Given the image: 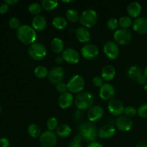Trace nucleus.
I'll use <instances>...</instances> for the list:
<instances>
[{"label":"nucleus","instance_id":"nucleus-47","mask_svg":"<svg viewBox=\"0 0 147 147\" xmlns=\"http://www.w3.org/2000/svg\"><path fill=\"white\" fill-rule=\"evenodd\" d=\"M82 139H82L81 136H80L79 134H78L76 135V136L74 137V139H73V142H75V143L76 144H80V142H81Z\"/></svg>","mask_w":147,"mask_h":147},{"label":"nucleus","instance_id":"nucleus-23","mask_svg":"<svg viewBox=\"0 0 147 147\" xmlns=\"http://www.w3.org/2000/svg\"><path fill=\"white\" fill-rule=\"evenodd\" d=\"M142 9V6L137 1H133L130 3L127 7L128 14L131 17H134V18L139 17V14H141Z\"/></svg>","mask_w":147,"mask_h":147},{"label":"nucleus","instance_id":"nucleus-30","mask_svg":"<svg viewBox=\"0 0 147 147\" xmlns=\"http://www.w3.org/2000/svg\"><path fill=\"white\" fill-rule=\"evenodd\" d=\"M34 75L36 76V77H37L38 78H45L47 77L49 74V72L47 70V69L44 66H37L35 67L34 70Z\"/></svg>","mask_w":147,"mask_h":147},{"label":"nucleus","instance_id":"nucleus-21","mask_svg":"<svg viewBox=\"0 0 147 147\" xmlns=\"http://www.w3.org/2000/svg\"><path fill=\"white\" fill-rule=\"evenodd\" d=\"M32 26L34 30H37V31L44 30L47 26V21H46L45 17L40 14L34 16L32 20Z\"/></svg>","mask_w":147,"mask_h":147},{"label":"nucleus","instance_id":"nucleus-7","mask_svg":"<svg viewBox=\"0 0 147 147\" xmlns=\"http://www.w3.org/2000/svg\"><path fill=\"white\" fill-rule=\"evenodd\" d=\"M132 33L128 29H119L113 34L115 42L120 45H126L132 40Z\"/></svg>","mask_w":147,"mask_h":147},{"label":"nucleus","instance_id":"nucleus-50","mask_svg":"<svg viewBox=\"0 0 147 147\" xmlns=\"http://www.w3.org/2000/svg\"><path fill=\"white\" fill-rule=\"evenodd\" d=\"M136 147H147V144L145 143H139L136 145Z\"/></svg>","mask_w":147,"mask_h":147},{"label":"nucleus","instance_id":"nucleus-42","mask_svg":"<svg viewBox=\"0 0 147 147\" xmlns=\"http://www.w3.org/2000/svg\"><path fill=\"white\" fill-rule=\"evenodd\" d=\"M9 10V5L7 4L6 3H4V4H1L0 5V13L1 14H5Z\"/></svg>","mask_w":147,"mask_h":147},{"label":"nucleus","instance_id":"nucleus-3","mask_svg":"<svg viewBox=\"0 0 147 147\" xmlns=\"http://www.w3.org/2000/svg\"><path fill=\"white\" fill-rule=\"evenodd\" d=\"M94 103V96L89 92L78 93L75 98V105L78 110L90 109Z\"/></svg>","mask_w":147,"mask_h":147},{"label":"nucleus","instance_id":"nucleus-28","mask_svg":"<svg viewBox=\"0 0 147 147\" xmlns=\"http://www.w3.org/2000/svg\"><path fill=\"white\" fill-rule=\"evenodd\" d=\"M42 9L46 11H53L58 6V1L51 0H42L41 1Z\"/></svg>","mask_w":147,"mask_h":147},{"label":"nucleus","instance_id":"nucleus-54","mask_svg":"<svg viewBox=\"0 0 147 147\" xmlns=\"http://www.w3.org/2000/svg\"><path fill=\"white\" fill-rule=\"evenodd\" d=\"M0 113H1V107H0Z\"/></svg>","mask_w":147,"mask_h":147},{"label":"nucleus","instance_id":"nucleus-44","mask_svg":"<svg viewBox=\"0 0 147 147\" xmlns=\"http://www.w3.org/2000/svg\"><path fill=\"white\" fill-rule=\"evenodd\" d=\"M82 117V112L80 110L78 109L77 111H76L74 113V119L76 120H79V119H81Z\"/></svg>","mask_w":147,"mask_h":147},{"label":"nucleus","instance_id":"nucleus-14","mask_svg":"<svg viewBox=\"0 0 147 147\" xmlns=\"http://www.w3.org/2000/svg\"><path fill=\"white\" fill-rule=\"evenodd\" d=\"M108 110L111 115L118 116L123 113L124 106L122 102L118 99H112L108 104Z\"/></svg>","mask_w":147,"mask_h":147},{"label":"nucleus","instance_id":"nucleus-10","mask_svg":"<svg viewBox=\"0 0 147 147\" xmlns=\"http://www.w3.org/2000/svg\"><path fill=\"white\" fill-rule=\"evenodd\" d=\"M81 55L86 60H93L96 58L99 53L97 46L93 44H87L81 48Z\"/></svg>","mask_w":147,"mask_h":147},{"label":"nucleus","instance_id":"nucleus-19","mask_svg":"<svg viewBox=\"0 0 147 147\" xmlns=\"http://www.w3.org/2000/svg\"><path fill=\"white\" fill-rule=\"evenodd\" d=\"M116 133V129L111 124H106L102 126L98 131V135L100 138L104 139H111L114 136Z\"/></svg>","mask_w":147,"mask_h":147},{"label":"nucleus","instance_id":"nucleus-9","mask_svg":"<svg viewBox=\"0 0 147 147\" xmlns=\"http://www.w3.org/2000/svg\"><path fill=\"white\" fill-rule=\"evenodd\" d=\"M103 52L106 57L111 60H115L117 58L120 53L119 45L115 42L109 41L106 42L103 46Z\"/></svg>","mask_w":147,"mask_h":147},{"label":"nucleus","instance_id":"nucleus-15","mask_svg":"<svg viewBox=\"0 0 147 147\" xmlns=\"http://www.w3.org/2000/svg\"><path fill=\"white\" fill-rule=\"evenodd\" d=\"M115 95V89L110 83H104L100 88L99 96L103 100H111Z\"/></svg>","mask_w":147,"mask_h":147},{"label":"nucleus","instance_id":"nucleus-24","mask_svg":"<svg viewBox=\"0 0 147 147\" xmlns=\"http://www.w3.org/2000/svg\"><path fill=\"white\" fill-rule=\"evenodd\" d=\"M72 132V129L69 125L63 123V124L60 125L56 129L55 134L57 136H60L62 138H66L70 136Z\"/></svg>","mask_w":147,"mask_h":147},{"label":"nucleus","instance_id":"nucleus-35","mask_svg":"<svg viewBox=\"0 0 147 147\" xmlns=\"http://www.w3.org/2000/svg\"><path fill=\"white\" fill-rule=\"evenodd\" d=\"M123 113H124L125 116H126L131 118L136 116V113H137V110H136L134 107H133V106H126V107L124 108Z\"/></svg>","mask_w":147,"mask_h":147},{"label":"nucleus","instance_id":"nucleus-13","mask_svg":"<svg viewBox=\"0 0 147 147\" xmlns=\"http://www.w3.org/2000/svg\"><path fill=\"white\" fill-rule=\"evenodd\" d=\"M48 80L53 84H58L60 82H63L64 79V70L61 67H56L52 69L48 74Z\"/></svg>","mask_w":147,"mask_h":147},{"label":"nucleus","instance_id":"nucleus-11","mask_svg":"<svg viewBox=\"0 0 147 147\" xmlns=\"http://www.w3.org/2000/svg\"><path fill=\"white\" fill-rule=\"evenodd\" d=\"M63 60L69 64H77L80 61V55L78 52L73 48H67L63 52Z\"/></svg>","mask_w":147,"mask_h":147},{"label":"nucleus","instance_id":"nucleus-32","mask_svg":"<svg viewBox=\"0 0 147 147\" xmlns=\"http://www.w3.org/2000/svg\"><path fill=\"white\" fill-rule=\"evenodd\" d=\"M119 24L122 29H128L133 24V22L130 17L123 16L119 19Z\"/></svg>","mask_w":147,"mask_h":147},{"label":"nucleus","instance_id":"nucleus-2","mask_svg":"<svg viewBox=\"0 0 147 147\" xmlns=\"http://www.w3.org/2000/svg\"><path fill=\"white\" fill-rule=\"evenodd\" d=\"M78 133L79 135L87 142H95L96 138L98 136V135L97 129L90 122H83L80 123L78 126Z\"/></svg>","mask_w":147,"mask_h":147},{"label":"nucleus","instance_id":"nucleus-26","mask_svg":"<svg viewBox=\"0 0 147 147\" xmlns=\"http://www.w3.org/2000/svg\"><path fill=\"white\" fill-rule=\"evenodd\" d=\"M51 49L54 53H60L63 52V48H64V43L63 41L59 37H55L51 42Z\"/></svg>","mask_w":147,"mask_h":147},{"label":"nucleus","instance_id":"nucleus-34","mask_svg":"<svg viewBox=\"0 0 147 147\" xmlns=\"http://www.w3.org/2000/svg\"><path fill=\"white\" fill-rule=\"evenodd\" d=\"M47 129L50 131H53L56 130L57 128L58 127V121H57V119L55 117H51L47 121Z\"/></svg>","mask_w":147,"mask_h":147},{"label":"nucleus","instance_id":"nucleus-38","mask_svg":"<svg viewBox=\"0 0 147 147\" xmlns=\"http://www.w3.org/2000/svg\"><path fill=\"white\" fill-rule=\"evenodd\" d=\"M137 113L140 117L147 118V104L144 103L141 105L137 109Z\"/></svg>","mask_w":147,"mask_h":147},{"label":"nucleus","instance_id":"nucleus-41","mask_svg":"<svg viewBox=\"0 0 147 147\" xmlns=\"http://www.w3.org/2000/svg\"><path fill=\"white\" fill-rule=\"evenodd\" d=\"M9 141L7 138H1L0 139V147H9Z\"/></svg>","mask_w":147,"mask_h":147},{"label":"nucleus","instance_id":"nucleus-40","mask_svg":"<svg viewBox=\"0 0 147 147\" xmlns=\"http://www.w3.org/2000/svg\"><path fill=\"white\" fill-rule=\"evenodd\" d=\"M92 83H93L95 87L98 88H100L104 84L103 83V79L101 77H99V76H96V77L93 78V80H92Z\"/></svg>","mask_w":147,"mask_h":147},{"label":"nucleus","instance_id":"nucleus-8","mask_svg":"<svg viewBox=\"0 0 147 147\" xmlns=\"http://www.w3.org/2000/svg\"><path fill=\"white\" fill-rule=\"evenodd\" d=\"M39 142L42 147H55L57 142V134L53 131H46L40 135Z\"/></svg>","mask_w":147,"mask_h":147},{"label":"nucleus","instance_id":"nucleus-49","mask_svg":"<svg viewBox=\"0 0 147 147\" xmlns=\"http://www.w3.org/2000/svg\"><path fill=\"white\" fill-rule=\"evenodd\" d=\"M67 147H83L80 144H76L75 142H71V143L69 144V145Z\"/></svg>","mask_w":147,"mask_h":147},{"label":"nucleus","instance_id":"nucleus-20","mask_svg":"<svg viewBox=\"0 0 147 147\" xmlns=\"http://www.w3.org/2000/svg\"><path fill=\"white\" fill-rule=\"evenodd\" d=\"M76 35L78 42L81 43L88 42L91 38L90 31L84 27H78L76 31Z\"/></svg>","mask_w":147,"mask_h":147},{"label":"nucleus","instance_id":"nucleus-46","mask_svg":"<svg viewBox=\"0 0 147 147\" xmlns=\"http://www.w3.org/2000/svg\"><path fill=\"white\" fill-rule=\"evenodd\" d=\"M19 2V0H4V3L8 5H14Z\"/></svg>","mask_w":147,"mask_h":147},{"label":"nucleus","instance_id":"nucleus-33","mask_svg":"<svg viewBox=\"0 0 147 147\" xmlns=\"http://www.w3.org/2000/svg\"><path fill=\"white\" fill-rule=\"evenodd\" d=\"M28 11L30 14L34 15H39L42 11V7L38 3H32L29 5Z\"/></svg>","mask_w":147,"mask_h":147},{"label":"nucleus","instance_id":"nucleus-12","mask_svg":"<svg viewBox=\"0 0 147 147\" xmlns=\"http://www.w3.org/2000/svg\"><path fill=\"white\" fill-rule=\"evenodd\" d=\"M116 128L121 131L126 132L130 131L133 127V121L131 118L126 116H120L115 122Z\"/></svg>","mask_w":147,"mask_h":147},{"label":"nucleus","instance_id":"nucleus-48","mask_svg":"<svg viewBox=\"0 0 147 147\" xmlns=\"http://www.w3.org/2000/svg\"><path fill=\"white\" fill-rule=\"evenodd\" d=\"M63 60H63V57H61V56H57L55 58V63H57V64H61L63 62Z\"/></svg>","mask_w":147,"mask_h":147},{"label":"nucleus","instance_id":"nucleus-1","mask_svg":"<svg viewBox=\"0 0 147 147\" xmlns=\"http://www.w3.org/2000/svg\"><path fill=\"white\" fill-rule=\"evenodd\" d=\"M17 39L25 45H32L37 39V34L34 29L29 25H21L17 30Z\"/></svg>","mask_w":147,"mask_h":147},{"label":"nucleus","instance_id":"nucleus-25","mask_svg":"<svg viewBox=\"0 0 147 147\" xmlns=\"http://www.w3.org/2000/svg\"><path fill=\"white\" fill-rule=\"evenodd\" d=\"M52 24L53 26L57 30H64L66 27H67V22L65 18L60 16H57V17H54L52 20Z\"/></svg>","mask_w":147,"mask_h":147},{"label":"nucleus","instance_id":"nucleus-43","mask_svg":"<svg viewBox=\"0 0 147 147\" xmlns=\"http://www.w3.org/2000/svg\"><path fill=\"white\" fill-rule=\"evenodd\" d=\"M136 80H137V83H139V84L144 85L145 83H146L147 78H146V76H144V75L142 74V76H140L139 78H138L137 79H136Z\"/></svg>","mask_w":147,"mask_h":147},{"label":"nucleus","instance_id":"nucleus-4","mask_svg":"<svg viewBox=\"0 0 147 147\" xmlns=\"http://www.w3.org/2000/svg\"><path fill=\"white\" fill-rule=\"evenodd\" d=\"M80 22L86 28H90L96 25L98 21V14L95 10L88 9L82 12L80 16Z\"/></svg>","mask_w":147,"mask_h":147},{"label":"nucleus","instance_id":"nucleus-52","mask_svg":"<svg viewBox=\"0 0 147 147\" xmlns=\"http://www.w3.org/2000/svg\"><path fill=\"white\" fill-rule=\"evenodd\" d=\"M73 1H63V2H65V3H70V2H73Z\"/></svg>","mask_w":147,"mask_h":147},{"label":"nucleus","instance_id":"nucleus-45","mask_svg":"<svg viewBox=\"0 0 147 147\" xmlns=\"http://www.w3.org/2000/svg\"><path fill=\"white\" fill-rule=\"evenodd\" d=\"M87 147H104L101 144L98 143V142H92L88 145Z\"/></svg>","mask_w":147,"mask_h":147},{"label":"nucleus","instance_id":"nucleus-5","mask_svg":"<svg viewBox=\"0 0 147 147\" xmlns=\"http://www.w3.org/2000/svg\"><path fill=\"white\" fill-rule=\"evenodd\" d=\"M29 55L36 60H41L47 55V50L42 43L34 42L29 47Z\"/></svg>","mask_w":147,"mask_h":147},{"label":"nucleus","instance_id":"nucleus-36","mask_svg":"<svg viewBox=\"0 0 147 147\" xmlns=\"http://www.w3.org/2000/svg\"><path fill=\"white\" fill-rule=\"evenodd\" d=\"M119 25V21L116 18H110L107 22L108 28L110 30H112V31L117 30Z\"/></svg>","mask_w":147,"mask_h":147},{"label":"nucleus","instance_id":"nucleus-29","mask_svg":"<svg viewBox=\"0 0 147 147\" xmlns=\"http://www.w3.org/2000/svg\"><path fill=\"white\" fill-rule=\"evenodd\" d=\"M142 69L136 65L131 66V67L129 68V71H128V76H129V77L130 78L134 79V80L137 79L140 76H142Z\"/></svg>","mask_w":147,"mask_h":147},{"label":"nucleus","instance_id":"nucleus-39","mask_svg":"<svg viewBox=\"0 0 147 147\" xmlns=\"http://www.w3.org/2000/svg\"><path fill=\"white\" fill-rule=\"evenodd\" d=\"M56 89H57V91H58L59 93H61V94L62 93H66L67 90H68V89H67V85L65 83H64V82H60L58 84L56 85Z\"/></svg>","mask_w":147,"mask_h":147},{"label":"nucleus","instance_id":"nucleus-31","mask_svg":"<svg viewBox=\"0 0 147 147\" xmlns=\"http://www.w3.org/2000/svg\"><path fill=\"white\" fill-rule=\"evenodd\" d=\"M66 17L69 21L72 22H76L80 20V16H79L78 12L73 9H69L67 10Z\"/></svg>","mask_w":147,"mask_h":147},{"label":"nucleus","instance_id":"nucleus-17","mask_svg":"<svg viewBox=\"0 0 147 147\" xmlns=\"http://www.w3.org/2000/svg\"><path fill=\"white\" fill-rule=\"evenodd\" d=\"M134 30L140 34H147V18L144 17L135 19L132 24Z\"/></svg>","mask_w":147,"mask_h":147},{"label":"nucleus","instance_id":"nucleus-37","mask_svg":"<svg viewBox=\"0 0 147 147\" xmlns=\"http://www.w3.org/2000/svg\"><path fill=\"white\" fill-rule=\"evenodd\" d=\"M9 25L12 29H18L20 27V20L17 17H13L9 20Z\"/></svg>","mask_w":147,"mask_h":147},{"label":"nucleus","instance_id":"nucleus-27","mask_svg":"<svg viewBox=\"0 0 147 147\" xmlns=\"http://www.w3.org/2000/svg\"><path fill=\"white\" fill-rule=\"evenodd\" d=\"M27 131H28V134H30V136L31 137L34 138V139L40 137V135L42 134L40 128L37 124H34V123H32V124H30L28 126Z\"/></svg>","mask_w":147,"mask_h":147},{"label":"nucleus","instance_id":"nucleus-16","mask_svg":"<svg viewBox=\"0 0 147 147\" xmlns=\"http://www.w3.org/2000/svg\"><path fill=\"white\" fill-rule=\"evenodd\" d=\"M104 114L103 108L100 106H93L88 111V119L90 122H96L100 120Z\"/></svg>","mask_w":147,"mask_h":147},{"label":"nucleus","instance_id":"nucleus-53","mask_svg":"<svg viewBox=\"0 0 147 147\" xmlns=\"http://www.w3.org/2000/svg\"><path fill=\"white\" fill-rule=\"evenodd\" d=\"M144 90L147 92V83H146V85L144 86Z\"/></svg>","mask_w":147,"mask_h":147},{"label":"nucleus","instance_id":"nucleus-51","mask_svg":"<svg viewBox=\"0 0 147 147\" xmlns=\"http://www.w3.org/2000/svg\"><path fill=\"white\" fill-rule=\"evenodd\" d=\"M144 75L145 76H146V78H147V67L146 68L144 69Z\"/></svg>","mask_w":147,"mask_h":147},{"label":"nucleus","instance_id":"nucleus-18","mask_svg":"<svg viewBox=\"0 0 147 147\" xmlns=\"http://www.w3.org/2000/svg\"><path fill=\"white\" fill-rule=\"evenodd\" d=\"M74 101L73 94L69 92L62 93L58 98V105L61 109H66L70 107Z\"/></svg>","mask_w":147,"mask_h":147},{"label":"nucleus","instance_id":"nucleus-6","mask_svg":"<svg viewBox=\"0 0 147 147\" xmlns=\"http://www.w3.org/2000/svg\"><path fill=\"white\" fill-rule=\"evenodd\" d=\"M67 85V89L70 92L73 93H80L85 88L84 78L80 75H76L70 79Z\"/></svg>","mask_w":147,"mask_h":147},{"label":"nucleus","instance_id":"nucleus-22","mask_svg":"<svg viewBox=\"0 0 147 147\" xmlns=\"http://www.w3.org/2000/svg\"><path fill=\"white\" fill-rule=\"evenodd\" d=\"M115 76H116V69L113 65H107L102 69L101 78L103 79V80L111 81L114 78Z\"/></svg>","mask_w":147,"mask_h":147}]
</instances>
